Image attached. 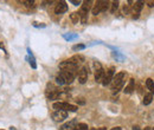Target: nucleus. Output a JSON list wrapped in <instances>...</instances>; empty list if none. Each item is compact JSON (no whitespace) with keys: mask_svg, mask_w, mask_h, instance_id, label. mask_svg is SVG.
<instances>
[{"mask_svg":"<svg viewBox=\"0 0 154 130\" xmlns=\"http://www.w3.org/2000/svg\"><path fill=\"white\" fill-rule=\"evenodd\" d=\"M70 19L74 24H78L81 21V17H79V13L78 12H72L70 14Z\"/></svg>","mask_w":154,"mask_h":130,"instance_id":"2eb2a0df","label":"nucleus"},{"mask_svg":"<svg viewBox=\"0 0 154 130\" xmlns=\"http://www.w3.org/2000/svg\"><path fill=\"white\" fill-rule=\"evenodd\" d=\"M90 4H93V1H84L83 5L81 6V10H79V17H81V23L85 25L88 23V13H89V10H90Z\"/></svg>","mask_w":154,"mask_h":130,"instance_id":"7ed1b4c3","label":"nucleus"},{"mask_svg":"<svg viewBox=\"0 0 154 130\" xmlns=\"http://www.w3.org/2000/svg\"><path fill=\"white\" fill-rule=\"evenodd\" d=\"M125 76H126L125 72H119V74H116L114 76V78H113L110 84H111V90L114 94L119 92L121 89H122L123 83H125Z\"/></svg>","mask_w":154,"mask_h":130,"instance_id":"f257e3e1","label":"nucleus"},{"mask_svg":"<svg viewBox=\"0 0 154 130\" xmlns=\"http://www.w3.org/2000/svg\"><path fill=\"white\" fill-rule=\"evenodd\" d=\"M75 130H89V127L85 123H78L75 128Z\"/></svg>","mask_w":154,"mask_h":130,"instance_id":"a211bd4d","label":"nucleus"},{"mask_svg":"<svg viewBox=\"0 0 154 130\" xmlns=\"http://www.w3.org/2000/svg\"><path fill=\"white\" fill-rule=\"evenodd\" d=\"M59 74L62 75V77L64 78V80H65V84H71L72 82H74V79H75V75H72L70 74V72H67V71H61Z\"/></svg>","mask_w":154,"mask_h":130,"instance_id":"9b49d317","label":"nucleus"},{"mask_svg":"<svg viewBox=\"0 0 154 130\" xmlns=\"http://www.w3.org/2000/svg\"><path fill=\"white\" fill-rule=\"evenodd\" d=\"M110 130H122V129H121V127H115V128H111Z\"/></svg>","mask_w":154,"mask_h":130,"instance_id":"a878e982","label":"nucleus"},{"mask_svg":"<svg viewBox=\"0 0 154 130\" xmlns=\"http://www.w3.org/2000/svg\"><path fill=\"white\" fill-rule=\"evenodd\" d=\"M71 3H72V4H75V5H76V6H77V5H79V4H81V1H76V0H71Z\"/></svg>","mask_w":154,"mask_h":130,"instance_id":"393cba45","label":"nucleus"},{"mask_svg":"<svg viewBox=\"0 0 154 130\" xmlns=\"http://www.w3.org/2000/svg\"><path fill=\"white\" fill-rule=\"evenodd\" d=\"M53 109L56 110H63V111H71V112H75L77 111L78 107H76V105H72V104H69L67 102H57V103H53Z\"/></svg>","mask_w":154,"mask_h":130,"instance_id":"20e7f679","label":"nucleus"},{"mask_svg":"<svg viewBox=\"0 0 154 130\" xmlns=\"http://www.w3.org/2000/svg\"><path fill=\"white\" fill-rule=\"evenodd\" d=\"M109 6H110V3L107 1V0H99V1L95 3L91 12H93L94 15H97V14H100L101 12H106L109 9Z\"/></svg>","mask_w":154,"mask_h":130,"instance_id":"f03ea898","label":"nucleus"},{"mask_svg":"<svg viewBox=\"0 0 154 130\" xmlns=\"http://www.w3.org/2000/svg\"><path fill=\"white\" fill-rule=\"evenodd\" d=\"M88 71H89L88 66H83L82 69L78 70V75L77 76H78V82L81 84H84L88 80Z\"/></svg>","mask_w":154,"mask_h":130,"instance_id":"423d86ee","label":"nucleus"},{"mask_svg":"<svg viewBox=\"0 0 154 130\" xmlns=\"http://www.w3.org/2000/svg\"><path fill=\"white\" fill-rule=\"evenodd\" d=\"M129 12H131V9H129V5H125V7H123V13L129 14Z\"/></svg>","mask_w":154,"mask_h":130,"instance_id":"4be33fe9","label":"nucleus"},{"mask_svg":"<svg viewBox=\"0 0 154 130\" xmlns=\"http://www.w3.org/2000/svg\"><path fill=\"white\" fill-rule=\"evenodd\" d=\"M117 9H119V1H113V3H111V9H110V12H111V13H115Z\"/></svg>","mask_w":154,"mask_h":130,"instance_id":"aec40b11","label":"nucleus"},{"mask_svg":"<svg viewBox=\"0 0 154 130\" xmlns=\"http://www.w3.org/2000/svg\"><path fill=\"white\" fill-rule=\"evenodd\" d=\"M152 101H153V95L149 92V94H147V95L145 96V98H143V104H145V105H148V104L152 103Z\"/></svg>","mask_w":154,"mask_h":130,"instance_id":"f3484780","label":"nucleus"},{"mask_svg":"<svg viewBox=\"0 0 154 130\" xmlns=\"http://www.w3.org/2000/svg\"><path fill=\"white\" fill-rule=\"evenodd\" d=\"M142 7H143V1H136L134 4V6H133V14H134L133 18L134 19L139 18V14H140V12L142 10Z\"/></svg>","mask_w":154,"mask_h":130,"instance_id":"1a4fd4ad","label":"nucleus"},{"mask_svg":"<svg viewBox=\"0 0 154 130\" xmlns=\"http://www.w3.org/2000/svg\"><path fill=\"white\" fill-rule=\"evenodd\" d=\"M77 124H78L77 119H71V121L67 122L65 124H63V125L59 128V130H75V128H76Z\"/></svg>","mask_w":154,"mask_h":130,"instance_id":"9d476101","label":"nucleus"},{"mask_svg":"<svg viewBox=\"0 0 154 130\" xmlns=\"http://www.w3.org/2000/svg\"><path fill=\"white\" fill-rule=\"evenodd\" d=\"M114 72H115V69H114V68H110V69L107 70V72L104 74L103 80H102V85H103V86H107V85H109V84L111 83L113 78H114V76H115Z\"/></svg>","mask_w":154,"mask_h":130,"instance_id":"39448f33","label":"nucleus"},{"mask_svg":"<svg viewBox=\"0 0 154 130\" xmlns=\"http://www.w3.org/2000/svg\"><path fill=\"white\" fill-rule=\"evenodd\" d=\"M134 90H135V82H134V79L132 78V79H129V83L125 89V92L126 94H132Z\"/></svg>","mask_w":154,"mask_h":130,"instance_id":"4468645a","label":"nucleus"},{"mask_svg":"<svg viewBox=\"0 0 154 130\" xmlns=\"http://www.w3.org/2000/svg\"><path fill=\"white\" fill-rule=\"evenodd\" d=\"M67 62L68 63H71V64H75V65H78V64L84 62V57L82 54H75V56H72L71 58L67 59Z\"/></svg>","mask_w":154,"mask_h":130,"instance_id":"f8f14e48","label":"nucleus"},{"mask_svg":"<svg viewBox=\"0 0 154 130\" xmlns=\"http://www.w3.org/2000/svg\"><path fill=\"white\" fill-rule=\"evenodd\" d=\"M147 5L149 7H154V1H153V0H149V1H147Z\"/></svg>","mask_w":154,"mask_h":130,"instance_id":"5701e85b","label":"nucleus"},{"mask_svg":"<svg viewBox=\"0 0 154 130\" xmlns=\"http://www.w3.org/2000/svg\"><path fill=\"white\" fill-rule=\"evenodd\" d=\"M56 83L59 84V85H63V84H65V80H64V78L62 77V75H57L56 76Z\"/></svg>","mask_w":154,"mask_h":130,"instance_id":"6ab92c4d","label":"nucleus"},{"mask_svg":"<svg viewBox=\"0 0 154 130\" xmlns=\"http://www.w3.org/2000/svg\"><path fill=\"white\" fill-rule=\"evenodd\" d=\"M153 130H154V128H153Z\"/></svg>","mask_w":154,"mask_h":130,"instance_id":"2f4dec72","label":"nucleus"},{"mask_svg":"<svg viewBox=\"0 0 154 130\" xmlns=\"http://www.w3.org/2000/svg\"><path fill=\"white\" fill-rule=\"evenodd\" d=\"M0 130H3V129H0Z\"/></svg>","mask_w":154,"mask_h":130,"instance_id":"7c9ffc66","label":"nucleus"},{"mask_svg":"<svg viewBox=\"0 0 154 130\" xmlns=\"http://www.w3.org/2000/svg\"><path fill=\"white\" fill-rule=\"evenodd\" d=\"M89 130H97V129H95V128H90V129H89Z\"/></svg>","mask_w":154,"mask_h":130,"instance_id":"c756f323","label":"nucleus"},{"mask_svg":"<svg viewBox=\"0 0 154 130\" xmlns=\"http://www.w3.org/2000/svg\"><path fill=\"white\" fill-rule=\"evenodd\" d=\"M83 48H85V46H84V45H82V44H79V45H74V46H72V50H74V51H77V50H83Z\"/></svg>","mask_w":154,"mask_h":130,"instance_id":"412c9836","label":"nucleus"},{"mask_svg":"<svg viewBox=\"0 0 154 130\" xmlns=\"http://www.w3.org/2000/svg\"><path fill=\"white\" fill-rule=\"evenodd\" d=\"M133 130H141L139 127H133Z\"/></svg>","mask_w":154,"mask_h":130,"instance_id":"bb28decb","label":"nucleus"},{"mask_svg":"<svg viewBox=\"0 0 154 130\" xmlns=\"http://www.w3.org/2000/svg\"><path fill=\"white\" fill-rule=\"evenodd\" d=\"M104 70L101 68V69H99V70H96L95 71V80L97 83H102V80H103V77H104Z\"/></svg>","mask_w":154,"mask_h":130,"instance_id":"ddd939ff","label":"nucleus"},{"mask_svg":"<svg viewBox=\"0 0 154 130\" xmlns=\"http://www.w3.org/2000/svg\"><path fill=\"white\" fill-rule=\"evenodd\" d=\"M4 46H3V43H1V40H0V48H3Z\"/></svg>","mask_w":154,"mask_h":130,"instance_id":"cd10ccee","label":"nucleus"},{"mask_svg":"<svg viewBox=\"0 0 154 130\" xmlns=\"http://www.w3.org/2000/svg\"><path fill=\"white\" fill-rule=\"evenodd\" d=\"M145 130H151V129H149V127H147V128H145Z\"/></svg>","mask_w":154,"mask_h":130,"instance_id":"c85d7f7f","label":"nucleus"},{"mask_svg":"<svg viewBox=\"0 0 154 130\" xmlns=\"http://www.w3.org/2000/svg\"><path fill=\"white\" fill-rule=\"evenodd\" d=\"M146 86H147V89L149 90V92L153 95L154 94V80L148 78L147 80H146Z\"/></svg>","mask_w":154,"mask_h":130,"instance_id":"dca6fc26","label":"nucleus"},{"mask_svg":"<svg viewBox=\"0 0 154 130\" xmlns=\"http://www.w3.org/2000/svg\"><path fill=\"white\" fill-rule=\"evenodd\" d=\"M68 11V5L65 1H59L55 7V13L56 14H62V13H65Z\"/></svg>","mask_w":154,"mask_h":130,"instance_id":"6e6552de","label":"nucleus"},{"mask_svg":"<svg viewBox=\"0 0 154 130\" xmlns=\"http://www.w3.org/2000/svg\"><path fill=\"white\" fill-rule=\"evenodd\" d=\"M30 64L32 65V68H33V69H36V64H35V60H33V58H32V59H31V62H30Z\"/></svg>","mask_w":154,"mask_h":130,"instance_id":"b1692460","label":"nucleus"},{"mask_svg":"<svg viewBox=\"0 0 154 130\" xmlns=\"http://www.w3.org/2000/svg\"><path fill=\"white\" fill-rule=\"evenodd\" d=\"M52 118L56 122H63L65 118H68V112L67 111H63V110H56L52 113Z\"/></svg>","mask_w":154,"mask_h":130,"instance_id":"0eeeda50","label":"nucleus"}]
</instances>
